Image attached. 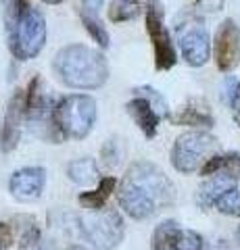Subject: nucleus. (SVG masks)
I'll return each instance as SVG.
<instances>
[{
  "mask_svg": "<svg viewBox=\"0 0 240 250\" xmlns=\"http://www.w3.org/2000/svg\"><path fill=\"white\" fill-rule=\"evenodd\" d=\"M146 31L154 50V67L159 71H169L177 62V50L172 34L165 27V11L159 0H146Z\"/></svg>",
  "mask_w": 240,
  "mask_h": 250,
  "instance_id": "9",
  "label": "nucleus"
},
{
  "mask_svg": "<svg viewBox=\"0 0 240 250\" xmlns=\"http://www.w3.org/2000/svg\"><path fill=\"white\" fill-rule=\"evenodd\" d=\"M213 61L221 73H230L240 65V25L223 19L213 36Z\"/></svg>",
  "mask_w": 240,
  "mask_h": 250,
  "instance_id": "10",
  "label": "nucleus"
},
{
  "mask_svg": "<svg viewBox=\"0 0 240 250\" xmlns=\"http://www.w3.org/2000/svg\"><path fill=\"white\" fill-rule=\"evenodd\" d=\"M223 100L232 108L234 121L240 125V80H236L232 75L226 77V82H223Z\"/></svg>",
  "mask_w": 240,
  "mask_h": 250,
  "instance_id": "20",
  "label": "nucleus"
},
{
  "mask_svg": "<svg viewBox=\"0 0 240 250\" xmlns=\"http://www.w3.org/2000/svg\"><path fill=\"white\" fill-rule=\"evenodd\" d=\"M236 188V179H232L230 175H223V173H218V175H211L207 182L198 188V194H196V202L200 207H215L218 200L228 194L230 190Z\"/></svg>",
  "mask_w": 240,
  "mask_h": 250,
  "instance_id": "15",
  "label": "nucleus"
},
{
  "mask_svg": "<svg viewBox=\"0 0 240 250\" xmlns=\"http://www.w3.org/2000/svg\"><path fill=\"white\" fill-rule=\"evenodd\" d=\"M82 23H84V27L88 29L90 38H92V40H94V42L100 46V48H107V46L111 44L109 31L105 29L103 21H100L98 17H86V15H82Z\"/></svg>",
  "mask_w": 240,
  "mask_h": 250,
  "instance_id": "21",
  "label": "nucleus"
},
{
  "mask_svg": "<svg viewBox=\"0 0 240 250\" xmlns=\"http://www.w3.org/2000/svg\"><path fill=\"white\" fill-rule=\"evenodd\" d=\"M117 202L126 215L142 221L159 213L161 208L174 205L175 186L154 163L136 161L121 179Z\"/></svg>",
  "mask_w": 240,
  "mask_h": 250,
  "instance_id": "1",
  "label": "nucleus"
},
{
  "mask_svg": "<svg viewBox=\"0 0 240 250\" xmlns=\"http://www.w3.org/2000/svg\"><path fill=\"white\" fill-rule=\"evenodd\" d=\"M23 119H25V92L15 90V94L9 100V106H6L2 131H0V150L2 152H11L17 148Z\"/></svg>",
  "mask_w": 240,
  "mask_h": 250,
  "instance_id": "12",
  "label": "nucleus"
},
{
  "mask_svg": "<svg viewBox=\"0 0 240 250\" xmlns=\"http://www.w3.org/2000/svg\"><path fill=\"white\" fill-rule=\"evenodd\" d=\"M218 173L230 175L232 179L240 182V152H228V154L213 156L203 167V171H200V175H207V177L218 175Z\"/></svg>",
  "mask_w": 240,
  "mask_h": 250,
  "instance_id": "17",
  "label": "nucleus"
},
{
  "mask_svg": "<svg viewBox=\"0 0 240 250\" xmlns=\"http://www.w3.org/2000/svg\"><path fill=\"white\" fill-rule=\"evenodd\" d=\"M215 208H218L221 215L240 217V188H234V190H230L228 194H223L218 200Z\"/></svg>",
  "mask_w": 240,
  "mask_h": 250,
  "instance_id": "22",
  "label": "nucleus"
},
{
  "mask_svg": "<svg viewBox=\"0 0 240 250\" xmlns=\"http://www.w3.org/2000/svg\"><path fill=\"white\" fill-rule=\"evenodd\" d=\"M175 25H177V44H180L182 59L190 67L207 65L213 52V44L203 19L198 17V13L195 11V13L182 15Z\"/></svg>",
  "mask_w": 240,
  "mask_h": 250,
  "instance_id": "8",
  "label": "nucleus"
},
{
  "mask_svg": "<svg viewBox=\"0 0 240 250\" xmlns=\"http://www.w3.org/2000/svg\"><path fill=\"white\" fill-rule=\"evenodd\" d=\"M13 242V228L6 223H0V250H9Z\"/></svg>",
  "mask_w": 240,
  "mask_h": 250,
  "instance_id": "26",
  "label": "nucleus"
},
{
  "mask_svg": "<svg viewBox=\"0 0 240 250\" xmlns=\"http://www.w3.org/2000/svg\"><path fill=\"white\" fill-rule=\"evenodd\" d=\"M219 154V140L207 129H190L175 138L172 148V165L184 175L203 171L213 156Z\"/></svg>",
  "mask_w": 240,
  "mask_h": 250,
  "instance_id": "4",
  "label": "nucleus"
},
{
  "mask_svg": "<svg viewBox=\"0 0 240 250\" xmlns=\"http://www.w3.org/2000/svg\"><path fill=\"white\" fill-rule=\"evenodd\" d=\"M126 111L146 138L157 136L161 119H169L172 117L163 94L151 88V85H138V88H134V98L126 104Z\"/></svg>",
  "mask_w": 240,
  "mask_h": 250,
  "instance_id": "7",
  "label": "nucleus"
},
{
  "mask_svg": "<svg viewBox=\"0 0 240 250\" xmlns=\"http://www.w3.org/2000/svg\"><path fill=\"white\" fill-rule=\"evenodd\" d=\"M46 184V169L42 167H23L15 171L9 179V192L19 202H34L42 196Z\"/></svg>",
  "mask_w": 240,
  "mask_h": 250,
  "instance_id": "13",
  "label": "nucleus"
},
{
  "mask_svg": "<svg viewBox=\"0 0 240 250\" xmlns=\"http://www.w3.org/2000/svg\"><path fill=\"white\" fill-rule=\"evenodd\" d=\"M6 34L15 59H36L46 44L48 27L44 15L29 6L25 0H11L6 9Z\"/></svg>",
  "mask_w": 240,
  "mask_h": 250,
  "instance_id": "3",
  "label": "nucleus"
},
{
  "mask_svg": "<svg viewBox=\"0 0 240 250\" xmlns=\"http://www.w3.org/2000/svg\"><path fill=\"white\" fill-rule=\"evenodd\" d=\"M52 69L71 90H98L109 80V62L96 48L86 44H69L57 52Z\"/></svg>",
  "mask_w": 240,
  "mask_h": 250,
  "instance_id": "2",
  "label": "nucleus"
},
{
  "mask_svg": "<svg viewBox=\"0 0 240 250\" xmlns=\"http://www.w3.org/2000/svg\"><path fill=\"white\" fill-rule=\"evenodd\" d=\"M169 121L174 125H188V127H196V129H209L215 125V117L205 98L192 96L169 117Z\"/></svg>",
  "mask_w": 240,
  "mask_h": 250,
  "instance_id": "14",
  "label": "nucleus"
},
{
  "mask_svg": "<svg viewBox=\"0 0 240 250\" xmlns=\"http://www.w3.org/2000/svg\"><path fill=\"white\" fill-rule=\"evenodd\" d=\"M153 250H203V236L167 219L153 231Z\"/></svg>",
  "mask_w": 240,
  "mask_h": 250,
  "instance_id": "11",
  "label": "nucleus"
},
{
  "mask_svg": "<svg viewBox=\"0 0 240 250\" xmlns=\"http://www.w3.org/2000/svg\"><path fill=\"white\" fill-rule=\"evenodd\" d=\"M98 119V104L88 94H69L55 106V125L63 138H86Z\"/></svg>",
  "mask_w": 240,
  "mask_h": 250,
  "instance_id": "5",
  "label": "nucleus"
},
{
  "mask_svg": "<svg viewBox=\"0 0 240 250\" xmlns=\"http://www.w3.org/2000/svg\"><path fill=\"white\" fill-rule=\"evenodd\" d=\"M100 159H103V163L109 169H115L119 165L121 159H123V148H121L117 138L107 140V144L103 146V150H100Z\"/></svg>",
  "mask_w": 240,
  "mask_h": 250,
  "instance_id": "23",
  "label": "nucleus"
},
{
  "mask_svg": "<svg viewBox=\"0 0 240 250\" xmlns=\"http://www.w3.org/2000/svg\"><path fill=\"white\" fill-rule=\"evenodd\" d=\"M67 175L73 184L77 186H92V184H100V173H98V165L94 159H75L67 165Z\"/></svg>",
  "mask_w": 240,
  "mask_h": 250,
  "instance_id": "16",
  "label": "nucleus"
},
{
  "mask_svg": "<svg viewBox=\"0 0 240 250\" xmlns=\"http://www.w3.org/2000/svg\"><path fill=\"white\" fill-rule=\"evenodd\" d=\"M42 2H46V4H59V2H63V0H42Z\"/></svg>",
  "mask_w": 240,
  "mask_h": 250,
  "instance_id": "27",
  "label": "nucleus"
},
{
  "mask_svg": "<svg viewBox=\"0 0 240 250\" xmlns=\"http://www.w3.org/2000/svg\"><path fill=\"white\" fill-rule=\"evenodd\" d=\"M226 0H195V11L198 15H215L223 11Z\"/></svg>",
  "mask_w": 240,
  "mask_h": 250,
  "instance_id": "24",
  "label": "nucleus"
},
{
  "mask_svg": "<svg viewBox=\"0 0 240 250\" xmlns=\"http://www.w3.org/2000/svg\"><path fill=\"white\" fill-rule=\"evenodd\" d=\"M105 0H82V15L86 17H98Z\"/></svg>",
  "mask_w": 240,
  "mask_h": 250,
  "instance_id": "25",
  "label": "nucleus"
},
{
  "mask_svg": "<svg viewBox=\"0 0 240 250\" xmlns=\"http://www.w3.org/2000/svg\"><path fill=\"white\" fill-rule=\"evenodd\" d=\"M77 229L96 250H113L123 240L126 225L117 210L105 207L103 210H86L82 217H77Z\"/></svg>",
  "mask_w": 240,
  "mask_h": 250,
  "instance_id": "6",
  "label": "nucleus"
},
{
  "mask_svg": "<svg viewBox=\"0 0 240 250\" xmlns=\"http://www.w3.org/2000/svg\"><path fill=\"white\" fill-rule=\"evenodd\" d=\"M144 6L140 0H111L109 2V11L107 17L111 23H126V21H134L142 15Z\"/></svg>",
  "mask_w": 240,
  "mask_h": 250,
  "instance_id": "19",
  "label": "nucleus"
},
{
  "mask_svg": "<svg viewBox=\"0 0 240 250\" xmlns=\"http://www.w3.org/2000/svg\"><path fill=\"white\" fill-rule=\"evenodd\" d=\"M115 186H117L115 177H103L96 190L80 194L77 200H80V205L86 208V210H103L105 205H107V200H109V196H111L113 190H115Z\"/></svg>",
  "mask_w": 240,
  "mask_h": 250,
  "instance_id": "18",
  "label": "nucleus"
},
{
  "mask_svg": "<svg viewBox=\"0 0 240 250\" xmlns=\"http://www.w3.org/2000/svg\"><path fill=\"white\" fill-rule=\"evenodd\" d=\"M236 240H238V242H240V228H238V229H236Z\"/></svg>",
  "mask_w": 240,
  "mask_h": 250,
  "instance_id": "28",
  "label": "nucleus"
}]
</instances>
